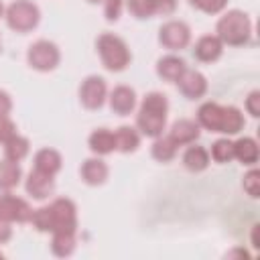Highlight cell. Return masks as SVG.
<instances>
[{
	"label": "cell",
	"instance_id": "obj_1",
	"mask_svg": "<svg viewBox=\"0 0 260 260\" xmlns=\"http://www.w3.org/2000/svg\"><path fill=\"white\" fill-rule=\"evenodd\" d=\"M217 39L228 45H244L250 39V20L240 10H230L217 22Z\"/></svg>",
	"mask_w": 260,
	"mask_h": 260
},
{
	"label": "cell",
	"instance_id": "obj_2",
	"mask_svg": "<svg viewBox=\"0 0 260 260\" xmlns=\"http://www.w3.org/2000/svg\"><path fill=\"white\" fill-rule=\"evenodd\" d=\"M98 53L102 57V63L110 71H122L130 63V51L126 43L116 35H102L98 39Z\"/></svg>",
	"mask_w": 260,
	"mask_h": 260
},
{
	"label": "cell",
	"instance_id": "obj_3",
	"mask_svg": "<svg viewBox=\"0 0 260 260\" xmlns=\"http://www.w3.org/2000/svg\"><path fill=\"white\" fill-rule=\"evenodd\" d=\"M6 20H8V26L18 32L32 30L39 22V8L28 0H16L8 6Z\"/></svg>",
	"mask_w": 260,
	"mask_h": 260
},
{
	"label": "cell",
	"instance_id": "obj_4",
	"mask_svg": "<svg viewBox=\"0 0 260 260\" xmlns=\"http://www.w3.org/2000/svg\"><path fill=\"white\" fill-rule=\"evenodd\" d=\"M28 63L37 71H51L59 63V49L49 41H37L28 49Z\"/></svg>",
	"mask_w": 260,
	"mask_h": 260
},
{
	"label": "cell",
	"instance_id": "obj_5",
	"mask_svg": "<svg viewBox=\"0 0 260 260\" xmlns=\"http://www.w3.org/2000/svg\"><path fill=\"white\" fill-rule=\"evenodd\" d=\"M189 39H191V30L181 20H169L158 30V41L167 49H171V51H177V49L187 47L189 45Z\"/></svg>",
	"mask_w": 260,
	"mask_h": 260
},
{
	"label": "cell",
	"instance_id": "obj_6",
	"mask_svg": "<svg viewBox=\"0 0 260 260\" xmlns=\"http://www.w3.org/2000/svg\"><path fill=\"white\" fill-rule=\"evenodd\" d=\"M53 211V232H75L77 228V213L71 199H55L51 203Z\"/></svg>",
	"mask_w": 260,
	"mask_h": 260
},
{
	"label": "cell",
	"instance_id": "obj_7",
	"mask_svg": "<svg viewBox=\"0 0 260 260\" xmlns=\"http://www.w3.org/2000/svg\"><path fill=\"white\" fill-rule=\"evenodd\" d=\"M32 215V209L28 203L14 195H0V219L4 221H28Z\"/></svg>",
	"mask_w": 260,
	"mask_h": 260
},
{
	"label": "cell",
	"instance_id": "obj_8",
	"mask_svg": "<svg viewBox=\"0 0 260 260\" xmlns=\"http://www.w3.org/2000/svg\"><path fill=\"white\" fill-rule=\"evenodd\" d=\"M79 98H81V104L85 108H89V110L100 108L106 100V81L102 77H95V75L87 77L79 87Z\"/></svg>",
	"mask_w": 260,
	"mask_h": 260
},
{
	"label": "cell",
	"instance_id": "obj_9",
	"mask_svg": "<svg viewBox=\"0 0 260 260\" xmlns=\"http://www.w3.org/2000/svg\"><path fill=\"white\" fill-rule=\"evenodd\" d=\"M177 85H179L181 93L185 98H191V100H197V98H201L207 91L205 77L199 71H193V69H185L183 75L177 79Z\"/></svg>",
	"mask_w": 260,
	"mask_h": 260
},
{
	"label": "cell",
	"instance_id": "obj_10",
	"mask_svg": "<svg viewBox=\"0 0 260 260\" xmlns=\"http://www.w3.org/2000/svg\"><path fill=\"white\" fill-rule=\"evenodd\" d=\"M55 183H53V175L41 173V171H30L28 179H26V191L35 197V199H45L53 193Z\"/></svg>",
	"mask_w": 260,
	"mask_h": 260
},
{
	"label": "cell",
	"instance_id": "obj_11",
	"mask_svg": "<svg viewBox=\"0 0 260 260\" xmlns=\"http://www.w3.org/2000/svg\"><path fill=\"white\" fill-rule=\"evenodd\" d=\"M223 51V43L213 37V35H205L201 37L197 43H195V49H193V55L199 59V61H205V63H211L215 61Z\"/></svg>",
	"mask_w": 260,
	"mask_h": 260
},
{
	"label": "cell",
	"instance_id": "obj_12",
	"mask_svg": "<svg viewBox=\"0 0 260 260\" xmlns=\"http://www.w3.org/2000/svg\"><path fill=\"white\" fill-rule=\"evenodd\" d=\"M110 106L120 116L130 114L134 110V106H136V93H134V89L128 87V85H118L112 91V95H110Z\"/></svg>",
	"mask_w": 260,
	"mask_h": 260
},
{
	"label": "cell",
	"instance_id": "obj_13",
	"mask_svg": "<svg viewBox=\"0 0 260 260\" xmlns=\"http://www.w3.org/2000/svg\"><path fill=\"white\" fill-rule=\"evenodd\" d=\"M165 122H167V114H154V112H146V110H140L138 118H136V124L142 130V134L154 136V138L162 134Z\"/></svg>",
	"mask_w": 260,
	"mask_h": 260
},
{
	"label": "cell",
	"instance_id": "obj_14",
	"mask_svg": "<svg viewBox=\"0 0 260 260\" xmlns=\"http://www.w3.org/2000/svg\"><path fill=\"white\" fill-rule=\"evenodd\" d=\"M169 136L175 140L177 146L179 144H191V142H195L199 138V124H195L193 120H187V118L177 120L173 124Z\"/></svg>",
	"mask_w": 260,
	"mask_h": 260
},
{
	"label": "cell",
	"instance_id": "obj_15",
	"mask_svg": "<svg viewBox=\"0 0 260 260\" xmlns=\"http://www.w3.org/2000/svg\"><path fill=\"white\" fill-rule=\"evenodd\" d=\"M221 114H223V106L215 104V102H207L199 108L197 112V120L203 128L211 130V132H219L221 128Z\"/></svg>",
	"mask_w": 260,
	"mask_h": 260
},
{
	"label": "cell",
	"instance_id": "obj_16",
	"mask_svg": "<svg viewBox=\"0 0 260 260\" xmlns=\"http://www.w3.org/2000/svg\"><path fill=\"white\" fill-rule=\"evenodd\" d=\"M185 69H187V67H185V61H183L181 57H175V55L162 57V59L158 61V65H156L158 75H160L162 79H167V81H177V79L183 75Z\"/></svg>",
	"mask_w": 260,
	"mask_h": 260
},
{
	"label": "cell",
	"instance_id": "obj_17",
	"mask_svg": "<svg viewBox=\"0 0 260 260\" xmlns=\"http://www.w3.org/2000/svg\"><path fill=\"white\" fill-rule=\"evenodd\" d=\"M81 177L87 185H102L108 177V167L100 158H87L81 167Z\"/></svg>",
	"mask_w": 260,
	"mask_h": 260
},
{
	"label": "cell",
	"instance_id": "obj_18",
	"mask_svg": "<svg viewBox=\"0 0 260 260\" xmlns=\"http://www.w3.org/2000/svg\"><path fill=\"white\" fill-rule=\"evenodd\" d=\"M35 169L47 175H55L61 169V156L53 148H43L35 154Z\"/></svg>",
	"mask_w": 260,
	"mask_h": 260
},
{
	"label": "cell",
	"instance_id": "obj_19",
	"mask_svg": "<svg viewBox=\"0 0 260 260\" xmlns=\"http://www.w3.org/2000/svg\"><path fill=\"white\" fill-rule=\"evenodd\" d=\"M234 156L242 160L244 165H254L258 160V144L254 138L244 136L238 142H234Z\"/></svg>",
	"mask_w": 260,
	"mask_h": 260
},
{
	"label": "cell",
	"instance_id": "obj_20",
	"mask_svg": "<svg viewBox=\"0 0 260 260\" xmlns=\"http://www.w3.org/2000/svg\"><path fill=\"white\" fill-rule=\"evenodd\" d=\"M183 165L189 169V171H193V173H199V171H203V169H207V165H209V154H207V150L203 148V146H189L187 150H185V154H183Z\"/></svg>",
	"mask_w": 260,
	"mask_h": 260
},
{
	"label": "cell",
	"instance_id": "obj_21",
	"mask_svg": "<svg viewBox=\"0 0 260 260\" xmlns=\"http://www.w3.org/2000/svg\"><path fill=\"white\" fill-rule=\"evenodd\" d=\"M242 128H244L242 112L238 108H234V106H225L223 114H221V128H219V132H223V134H238Z\"/></svg>",
	"mask_w": 260,
	"mask_h": 260
},
{
	"label": "cell",
	"instance_id": "obj_22",
	"mask_svg": "<svg viewBox=\"0 0 260 260\" xmlns=\"http://www.w3.org/2000/svg\"><path fill=\"white\" fill-rule=\"evenodd\" d=\"M89 148L93 152H98V154H108V152H112L116 148V138H114V134L110 130L100 128L89 136Z\"/></svg>",
	"mask_w": 260,
	"mask_h": 260
},
{
	"label": "cell",
	"instance_id": "obj_23",
	"mask_svg": "<svg viewBox=\"0 0 260 260\" xmlns=\"http://www.w3.org/2000/svg\"><path fill=\"white\" fill-rule=\"evenodd\" d=\"M75 232H53L51 250L55 256H69L75 248Z\"/></svg>",
	"mask_w": 260,
	"mask_h": 260
},
{
	"label": "cell",
	"instance_id": "obj_24",
	"mask_svg": "<svg viewBox=\"0 0 260 260\" xmlns=\"http://www.w3.org/2000/svg\"><path fill=\"white\" fill-rule=\"evenodd\" d=\"M20 167L14 160H2L0 162V189H12L20 181Z\"/></svg>",
	"mask_w": 260,
	"mask_h": 260
},
{
	"label": "cell",
	"instance_id": "obj_25",
	"mask_svg": "<svg viewBox=\"0 0 260 260\" xmlns=\"http://www.w3.org/2000/svg\"><path fill=\"white\" fill-rule=\"evenodd\" d=\"M114 138H116V148L122 150V152H132V150H136V146H138V142H140L136 130L130 128V126L118 128V132L114 134Z\"/></svg>",
	"mask_w": 260,
	"mask_h": 260
},
{
	"label": "cell",
	"instance_id": "obj_26",
	"mask_svg": "<svg viewBox=\"0 0 260 260\" xmlns=\"http://www.w3.org/2000/svg\"><path fill=\"white\" fill-rule=\"evenodd\" d=\"M175 152H177V144H175V140L171 136H156V140L152 144V156L156 160L167 162V160H171L175 156Z\"/></svg>",
	"mask_w": 260,
	"mask_h": 260
},
{
	"label": "cell",
	"instance_id": "obj_27",
	"mask_svg": "<svg viewBox=\"0 0 260 260\" xmlns=\"http://www.w3.org/2000/svg\"><path fill=\"white\" fill-rule=\"evenodd\" d=\"M26 152H28V140L18 136V134L12 136L8 142H4V154H6L8 160L18 162V160H22L26 156Z\"/></svg>",
	"mask_w": 260,
	"mask_h": 260
},
{
	"label": "cell",
	"instance_id": "obj_28",
	"mask_svg": "<svg viewBox=\"0 0 260 260\" xmlns=\"http://www.w3.org/2000/svg\"><path fill=\"white\" fill-rule=\"evenodd\" d=\"M211 158L217 162H230L234 158V142H230L228 138L215 140L211 146Z\"/></svg>",
	"mask_w": 260,
	"mask_h": 260
},
{
	"label": "cell",
	"instance_id": "obj_29",
	"mask_svg": "<svg viewBox=\"0 0 260 260\" xmlns=\"http://www.w3.org/2000/svg\"><path fill=\"white\" fill-rule=\"evenodd\" d=\"M30 221L35 223V228L39 232H53V211H51V205L32 211Z\"/></svg>",
	"mask_w": 260,
	"mask_h": 260
},
{
	"label": "cell",
	"instance_id": "obj_30",
	"mask_svg": "<svg viewBox=\"0 0 260 260\" xmlns=\"http://www.w3.org/2000/svg\"><path fill=\"white\" fill-rule=\"evenodd\" d=\"M244 191L254 199L260 195V173L256 169H252L244 175Z\"/></svg>",
	"mask_w": 260,
	"mask_h": 260
},
{
	"label": "cell",
	"instance_id": "obj_31",
	"mask_svg": "<svg viewBox=\"0 0 260 260\" xmlns=\"http://www.w3.org/2000/svg\"><path fill=\"white\" fill-rule=\"evenodd\" d=\"M189 2H191V6H195L207 14H215V12L223 10L228 4V0H189Z\"/></svg>",
	"mask_w": 260,
	"mask_h": 260
},
{
	"label": "cell",
	"instance_id": "obj_32",
	"mask_svg": "<svg viewBox=\"0 0 260 260\" xmlns=\"http://www.w3.org/2000/svg\"><path fill=\"white\" fill-rule=\"evenodd\" d=\"M128 10L136 16V18H148L152 16V8L148 0H128Z\"/></svg>",
	"mask_w": 260,
	"mask_h": 260
},
{
	"label": "cell",
	"instance_id": "obj_33",
	"mask_svg": "<svg viewBox=\"0 0 260 260\" xmlns=\"http://www.w3.org/2000/svg\"><path fill=\"white\" fill-rule=\"evenodd\" d=\"M152 14H171L177 8V0H148Z\"/></svg>",
	"mask_w": 260,
	"mask_h": 260
},
{
	"label": "cell",
	"instance_id": "obj_34",
	"mask_svg": "<svg viewBox=\"0 0 260 260\" xmlns=\"http://www.w3.org/2000/svg\"><path fill=\"white\" fill-rule=\"evenodd\" d=\"M12 136H16V128L14 124L4 116L0 118V142H8Z\"/></svg>",
	"mask_w": 260,
	"mask_h": 260
},
{
	"label": "cell",
	"instance_id": "obj_35",
	"mask_svg": "<svg viewBox=\"0 0 260 260\" xmlns=\"http://www.w3.org/2000/svg\"><path fill=\"white\" fill-rule=\"evenodd\" d=\"M246 110H248L254 118L260 116V91H252V93L248 95V100H246Z\"/></svg>",
	"mask_w": 260,
	"mask_h": 260
},
{
	"label": "cell",
	"instance_id": "obj_36",
	"mask_svg": "<svg viewBox=\"0 0 260 260\" xmlns=\"http://www.w3.org/2000/svg\"><path fill=\"white\" fill-rule=\"evenodd\" d=\"M124 0H106V18L108 20H118L120 10H122Z\"/></svg>",
	"mask_w": 260,
	"mask_h": 260
},
{
	"label": "cell",
	"instance_id": "obj_37",
	"mask_svg": "<svg viewBox=\"0 0 260 260\" xmlns=\"http://www.w3.org/2000/svg\"><path fill=\"white\" fill-rule=\"evenodd\" d=\"M10 108H12V102H10L8 93L6 91H0V118H4L10 112Z\"/></svg>",
	"mask_w": 260,
	"mask_h": 260
},
{
	"label": "cell",
	"instance_id": "obj_38",
	"mask_svg": "<svg viewBox=\"0 0 260 260\" xmlns=\"http://www.w3.org/2000/svg\"><path fill=\"white\" fill-rule=\"evenodd\" d=\"M10 236H12V228H10V221H4V219H0V244L8 242V240H10Z\"/></svg>",
	"mask_w": 260,
	"mask_h": 260
},
{
	"label": "cell",
	"instance_id": "obj_39",
	"mask_svg": "<svg viewBox=\"0 0 260 260\" xmlns=\"http://www.w3.org/2000/svg\"><path fill=\"white\" fill-rule=\"evenodd\" d=\"M230 256H244V258H250V254H248L246 250H242V248H236L234 252H230V254H228V258H230Z\"/></svg>",
	"mask_w": 260,
	"mask_h": 260
},
{
	"label": "cell",
	"instance_id": "obj_40",
	"mask_svg": "<svg viewBox=\"0 0 260 260\" xmlns=\"http://www.w3.org/2000/svg\"><path fill=\"white\" fill-rule=\"evenodd\" d=\"M252 246H254V248L260 246V244H258V225H254V230H252Z\"/></svg>",
	"mask_w": 260,
	"mask_h": 260
},
{
	"label": "cell",
	"instance_id": "obj_41",
	"mask_svg": "<svg viewBox=\"0 0 260 260\" xmlns=\"http://www.w3.org/2000/svg\"><path fill=\"white\" fill-rule=\"evenodd\" d=\"M0 16H2V2H0Z\"/></svg>",
	"mask_w": 260,
	"mask_h": 260
},
{
	"label": "cell",
	"instance_id": "obj_42",
	"mask_svg": "<svg viewBox=\"0 0 260 260\" xmlns=\"http://www.w3.org/2000/svg\"><path fill=\"white\" fill-rule=\"evenodd\" d=\"M89 2H104V0H89Z\"/></svg>",
	"mask_w": 260,
	"mask_h": 260
},
{
	"label": "cell",
	"instance_id": "obj_43",
	"mask_svg": "<svg viewBox=\"0 0 260 260\" xmlns=\"http://www.w3.org/2000/svg\"><path fill=\"white\" fill-rule=\"evenodd\" d=\"M0 258H2V252H0Z\"/></svg>",
	"mask_w": 260,
	"mask_h": 260
}]
</instances>
